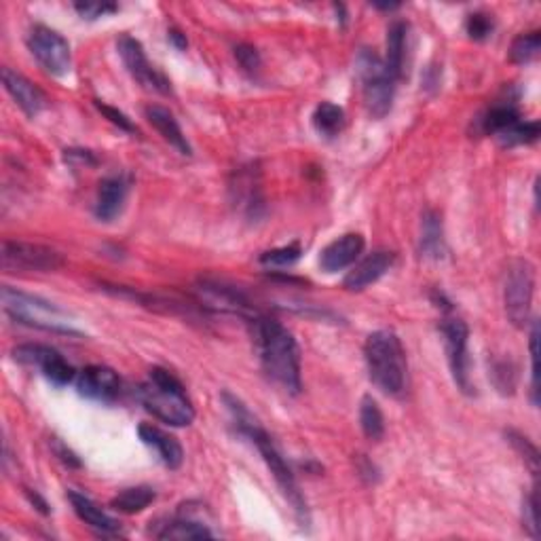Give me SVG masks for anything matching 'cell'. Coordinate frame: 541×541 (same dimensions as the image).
<instances>
[{"label":"cell","mask_w":541,"mask_h":541,"mask_svg":"<svg viewBox=\"0 0 541 541\" xmlns=\"http://www.w3.org/2000/svg\"><path fill=\"white\" fill-rule=\"evenodd\" d=\"M13 360L22 366L36 368L51 386L66 387L76 379V370L70 366L60 351L41 343H25L13 349Z\"/></svg>","instance_id":"cell-9"},{"label":"cell","mask_w":541,"mask_h":541,"mask_svg":"<svg viewBox=\"0 0 541 541\" xmlns=\"http://www.w3.org/2000/svg\"><path fill=\"white\" fill-rule=\"evenodd\" d=\"M169 41H172L178 49H186V45H188V43H186V36L182 35L180 30H175V28H174V30H169Z\"/></svg>","instance_id":"cell-44"},{"label":"cell","mask_w":541,"mask_h":541,"mask_svg":"<svg viewBox=\"0 0 541 541\" xmlns=\"http://www.w3.org/2000/svg\"><path fill=\"white\" fill-rule=\"evenodd\" d=\"M231 191L235 193V201H237V204L250 214H254V207L256 205H263L258 182L254 178V172H250V169L237 174V180H235Z\"/></svg>","instance_id":"cell-29"},{"label":"cell","mask_w":541,"mask_h":541,"mask_svg":"<svg viewBox=\"0 0 541 541\" xmlns=\"http://www.w3.org/2000/svg\"><path fill=\"white\" fill-rule=\"evenodd\" d=\"M536 295V271L529 260H514L507 266L506 286H504V303L506 316L516 328H525L529 322V313Z\"/></svg>","instance_id":"cell-7"},{"label":"cell","mask_w":541,"mask_h":541,"mask_svg":"<svg viewBox=\"0 0 541 541\" xmlns=\"http://www.w3.org/2000/svg\"><path fill=\"white\" fill-rule=\"evenodd\" d=\"M345 123V110L332 102H322L313 113V127L317 129L319 135L324 138H335L343 132Z\"/></svg>","instance_id":"cell-27"},{"label":"cell","mask_w":541,"mask_h":541,"mask_svg":"<svg viewBox=\"0 0 541 541\" xmlns=\"http://www.w3.org/2000/svg\"><path fill=\"white\" fill-rule=\"evenodd\" d=\"M68 501L70 506H73L76 516L81 518L89 529L100 533V536H116V533H119V520H115L110 514L104 512L94 499L87 497V495L78 491H68Z\"/></svg>","instance_id":"cell-20"},{"label":"cell","mask_w":541,"mask_h":541,"mask_svg":"<svg viewBox=\"0 0 541 541\" xmlns=\"http://www.w3.org/2000/svg\"><path fill=\"white\" fill-rule=\"evenodd\" d=\"M518 121H520V113L514 104H495L493 108H488L486 113L480 116L478 125L482 134L499 135L504 134L506 129L516 125Z\"/></svg>","instance_id":"cell-26"},{"label":"cell","mask_w":541,"mask_h":541,"mask_svg":"<svg viewBox=\"0 0 541 541\" xmlns=\"http://www.w3.org/2000/svg\"><path fill=\"white\" fill-rule=\"evenodd\" d=\"M25 495H28L30 504L35 506L38 512H41V514H49V512H51V510H49V504H47V501H45V499L41 497V495H38L36 491H30V488H25Z\"/></svg>","instance_id":"cell-43"},{"label":"cell","mask_w":541,"mask_h":541,"mask_svg":"<svg viewBox=\"0 0 541 541\" xmlns=\"http://www.w3.org/2000/svg\"><path fill=\"white\" fill-rule=\"evenodd\" d=\"M3 266L9 271H36L49 273L62 269L64 256L54 247L28 241H5L3 244Z\"/></svg>","instance_id":"cell-10"},{"label":"cell","mask_w":541,"mask_h":541,"mask_svg":"<svg viewBox=\"0 0 541 541\" xmlns=\"http://www.w3.org/2000/svg\"><path fill=\"white\" fill-rule=\"evenodd\" d=\"M138 436L146 446L153 448L163 466L169 469H178L182 466V461H185V448H182L180 442L172 434L163 432L161 427L151 426V423H142L138 427Z\"/></svg>","instance_id":"cell-19"},{"label":"cell","mask_w":541,"mask_h":541,"mask_svg":"<svg viewBox=\"0 0 541 541\" xmlns=\"http://www.w3.org/2000/svg\"><path fill=\"white\" fill-rule=\"evenodd\" d=\"M254 336H256V349L260 364L266 376L276 386L298 396L303 389L301 375V349L292 332L277 322V319L258 316L252 322Z\"/></svg>","instance_id":"cell-2"},{"label":"cell","mask_w":541,"mask_h":541,"mask_svg":"<svg viewBox=\"0 0 541 541\" xmlns=\"http://www.w3.org/2000/svg\"><path fill=\"white\" fill-rule=\"evenodd\" d=\"M214 533L205 523H201L197 518L186 516V514H178L174 520L161 525L159 531H155L156 539H204L214 537Z\"/></svg>","instance_id":"cell-23"},{"label":"cell","mask_w":541,"mask_h":541,"mask_svg":"<svg viewBox=\"0 0 541 541\" xmlns=\"http://www.w3.org/2000/svg\"><path fill=\"white\" fill-rule=\"evenodd\" d=\"M406 43H408V24L402 19H396L387 30V55L386 66L389 75L400 81L404 76V66H406Z\"/></svg>","instance_id":"cell-22"},{"label":"cell","mask_w":541,"mask_h":541,"mask_svg":"<svg viewBox=\"0 0 541 541\" xmlns=\"http://www.w3.org/2000/svg\"><path fill=\"white\" fill-rule=\"evenodd\" d=\"M375 9H379V11H397L400 9V5H396V3H375Z\"/></svg>","instance_id":"cell-45"},{"label":"cell","mask_w":541,"mask_h":541,"mask_svg":"<svg viewBox=\"0 0 541 541\" xmlns=\"http://www.w3.org/2000/svg\"><path fill=\"white\" fill-rule=\"evenodd\" d=\"M3 309L13 322L28 326V328L54 332L64 336H83L76 319L60 305L47 301V298L28 295V292L15 290L11 286L3 288Z\"/></svg>","instance_id":"cell-5"},{"label":"cell","mask_w":541,"mask_h":541,"mask_svg":"<svg viewBox=\"0 0 541 541\" xmlns=\"http://www.w3.org/2000/svg\"><path fill=\"white\" fill-rule=\"evenodd\" d=\"M537 338H539V328L537 324H533L531 328V341H529V351H531V400L537 406Z\"/></svg>","instance_id":"cell-40"},{"label":"cell","mask_w":541,"mask_h":541,"mask_svg":"<svg viewBox=\"0 0 541 541\" xmlns=\"http://www.w3.org/2000/svg\"><path fill=\"white\" fill-rule=\"evenodd\" d=\"M64 161H66L70 167H91L97 163L95 155L91 151H83V148H70V151H64Z\"/></svg>","instance_id":"cell-41"},{"label":"cell","mask_w":541,"mask_h":541,"mask_svg":"<svg viewBox=\"0 0 541 541\" xmlns=\"http://www.w3.org/2000/svg\"><path fill=\"white\" fill-rule=\"evenodd\" d=\"M539 45H541V35L537 30L516 36L510 47V62L523 66V64H529L531 60H536L539 54Z\"/></svg>","instance_id":"cell-30"},{"label":"cell","mask_w":541,"mask_h":541,"mask_svg":"<svg viewBox=\"0 0 541 541\" xmlns=\"http://www.w3.org/2000/svg\"><path fill=\"white\" fill-rule=\"evenodd\" d=\"M75 9L83 19H100L119 11V6L113 3H76Z\"/></svg>","instance_id":"cell-39"},{"label":"cell","mask_w":541,"mask_h":541,"mask_svg":"<svg viewBox=\"0 0 541 541\" xmlns=\"http://www.w3.org/2000/svg\"><path fill=\"white\" fill-rule=\"evenodd\" d=\"M129 195V178L123 174L106 175L97 186L95 195V218L102 223H113L125 207Z\"/></svg>","instance_id":"cell-16"},{"label":"cell","mask_w":541,"mask_h":541,"mask_svg":"<svg viewBox=\"0 0 541 541\" xmlns=\"http://www.w3.org/2000/svg\"><path fill=\"white\" fill-rule=\"evenodd\" d=\"M442 336H445V349L448 368H451L453 381L464 394H474L472 387V375H469V356H467V343H469V328L464 319L459 317H446L440 326Z\"/></svg>","instance_id":"cell-11"},{"label":"cell","mask_w":541,"mask_h":541,"mask_svg":"<svg viewBox=\"0 0 541 541\" xmlns=\"http://www.w3.org/2000/svg\"><path fill=\"white\" fill-rule=\"evenodd\" d=\"M223 400L226 404V408H229V413L233 416L235 426H237V429H239V434L245 436V438L258 448L260 457H263L266 467H269V472L273 474V478H276V482H277L279 491H282L284 497L288 499V504L292 506V510H295L298 520H301V523H305V525H309V507L301 493V486H298L296 476L290 469V466L286 464L284 455L279 453V448L276 446V442H273L269 432H266V429L258 423L256 416H254L250 410L245 408V404L237 400V397L229 394V391H225Z\"/></svg>","instance_id":"cell-1"},{"label":"cell","mask_w":541,"mask_h":541,"mask_svg":"<svg viewBox=\"0 0 541 541\" xmlns=\"http://www.w3.org/2000/svg\"><path fill=\"white\" fill-rule=\"evenodd\" d=\"M523 526L531 537H539V510H537V491H531L523 501Z\"/></svg>","instance_id":"cell-36"},{"label":"cell","mask_w":541,"mask_h":541,"mask_svg":"<svg viewBox=\"0 0 541 541\" xmlns=\"http://www.w3.org/2000/svg\"><path fill=\"white\" fill-rule=\"evenodd\" d=\"M493 30H495V22L488 13H482V11L472 13L466 22V32L469 35V38H474V41L478 43L486 41V38L493 35Z\"/></svg>","instance_id":"cell-34"},{"label":"cell","mask_w":541,"mask_h":541,"mask_svg":"<svg viewBox=\"0 0 541 541\" xmlns=\"http://www.w3.org/2000/svg\"><path fill=\"white\" fill-rule=\"evenodd\" d=\"M366 241L360 233H345L332 241L319 254V266L324 273H338L347 266H354L362 256Z\"/></svg>","instance_id":"cell-15"},{"label":"cell","mask_w":541,"mask_h":541,"mask_svg":"<svg viewBox=\"0 0 541 541\" xmlns=\"http://www.w3.org/2000/svg\"><path fill=\"white\" fill-rule=\"evenodd\" d=\"M28 49L35 55L45 73L51 76H66L73 68V51L70 43L60 32L47 28V25H35L28 35Z\"/></svg>","instance_id":"cell-8"},{"label":"cell","mask_w":541,"mask_h":541,"mask_svg":"<svg viewBox=\"0 0 541 541\" xmlns=\"http://www.w3.org/2000/svg\"><path fill=\"white\" fill-rule=\"evenodd\" d=\"M491 379L501 394H512L516 387V366L507 360H495L491 366Z\"/></svg>","instance_id":"cell-33"},{"label":"cell","mask_w":541,"mask_h":541,"mask_svg":"<svg viewBox=\"0 0 541 541\" xmlns=\"http://www.w3.org/2000/svg\"><path fill=\"white\" fill-rule=\"evenodd\" d=\"M356 73L360 78L364 106L375 119H383L394 104L396 78L389 75L386 62L375 51L362 49L356 57Z\"/></svg>","instance_id":"cell-6"},{"label":"cell","mask_w":541,"mask_h":541,"mask_svg":"<svg viewBox=\"0 0 541 541\" xmlns=\"http://www.w3.org/2000/svg\"><path fill=\"white\" fill-rule=\"evenodd\" d=\"M75 386L78 396L102 404L115 402L121 396L119 375L113 368L100 366V364H94V366H87L81 373H76Z\"/></svg>","instance_id":"cell-14"},{"label":"cell","mask_w":541,"mask_h":541,"mask_svg":"<svg viewBox=\"0 0 541 541\" xmlns=\"http://www.w3.org/2000/svg\"><path fill=\"white\" fill-rule=\"evenodd\" d=\"M235 57H237L239 66L245 70L247 75H254L260 70V54L256 51V47H252V45H245L241 43L235 47Z\"/></svg>","instance_id":"cell-38"},{"label":"cell","mask_w":541,"mask_h":541,"mask_svg":"<svg viewBox=\"0 0 541 541\" xmlns=\"http://www.w3.org/2000/svg\"><path fill=\"white\" fill-rule=\"evenodd\" d=\"M138 400L155 419L172 427H186L195 421V406L175 375L155 366L138 387Z\"/></svg>","instance_id":"cell-4"},{"label":"cell","mask_w":541,"mask_h":541,"mask_svg":"<svg viewBox=\"0 0 541 541\" xmlns=\"http://www.w3.org/2000/svg\"><path fill=\"white\" fill-rule=\"evenodd\" d=\"M145 113L148 123H151L156 132L163 135V140L169 142V145H172L180 155H186V156L193 155V148L188 145L185 132H182L178 121L174 119V115L169 113L167 108L153 104V106H148Z\"/></svg>","instance_id":"cell-21"},{"label":"cell","mask_w":541,"mask_h":541,"mask_svg":"<svg viewBox=\"0 0 541 541\" xmlns=\"http://www.w3.org/2000/svg\"><path fill=\"white\" fill-rule=\"evenodd\" d=\"M116 49H119V55L123 64H125L127 73L132 75L134 81H138L142 87L148 91H155V94L169 95L172 94V83L167 81V76L159 73L145 54V47L138 38L123 35L116 43Z\"/></svg>","instance_id":"cell-12"},{"label":"cell","mask_w":541,"mask_h":541,"mask_svg":"<svg viewBox=\"0 0 541 541\" xmlns=\"http://www.w3.org/2000/svg\"><path fill=\"white\" fill-rule=\"evenodd\" d=\"M51 446H54V453L57 455V459H60L64 466H68V467H81L83 466L81 459L76 457V453L70 451V448L64 445V442L54 438V440H51Z\"/></svg>","instance_id":"cell-42"},{"label":"cell","mask_w":541,"mask_h":541,"mask_svg":"<svg viewBox=\"0 0 541 541\" xmlns=\"http://www.w3.org/2000/svg\"><path fill=\"white\" fill-rule=\"evenodd\" d=\"M396 256L391 252H373L368 254L366 258H362L360 263L354 265L347 276L343 279L345 290L349 292H362L366 290L368 286H373L379 282V279L386 276V273L394 266Z\"/></svg>","instance_id":"cell-17"},{"label":"cell","mask_w":541,"mask_h":541,"mask_svg":"<svg viewBox=\"0 0 541 541\" xmlns=\"http://www.w3.org/2000/svg\"><path fill=\"white\" fill-rule=\"evenodd\" d=\"M360 426L368 440H381L386 434V416L373 396H364L360 404Z\"/></svg>","instance_id":"cell-28"},{"label":"cell","mask_w":541,"mask_h":541,"mask_svg":"<svg viewBox=\"0 0 541 541\" xmlns=\"http://www.w3.org/2000/svg\"><path fill=\"white\" fill-rule=\"evenodd\" d=\"M506 436H507V440L512 442V446L516 448V451H518L520 455H523V459H525L526 464H529V467H531V472H533V474H537V469H539V453H537L536 445H531V440H529V438H525L523 434L514 432V429H510V432H507Z\"/></svg>","instance_id":"cell-35"},{"label":"cell","mask_w":541,"mask_h":541,"mask_svg":"<svg viewBox=\"0 0 541 541\" xmlns=\"http://www.w3.org/2000/svg\"><path fill=\"white\" fill-rule=\"evenodd\" d=\"M301 254H303L301 244H296L295 241V244L273 247V250L265 252L263 256H260V263L266 266H292L301 260Z\"/></svg>","instance_id":"cell-32"},{"label":"cell","mask_w":541,"mask_h":541,"mask_svg":"<svg viewBox=\"0 0 541 541\" xmlns=\"http://www.w3.org/2000/svg\"><path fill=\"white\" fill-rule=\"evenodd\" d=\"M368 376L386 396L400 397L406 391L408 362L400 336L394 330H376L364 343Z\"/></svg>","instance_id":"cell-3"},{"label":"cell","mask_w":541,"mask_h":541,"mask_svg":"<svg viewBox=\"0 0 541 541\" xmlns=\"http://www.w3.org/2000/svg\"><path fill=\"white\" fill-rule=\"evenodd\" d=\"M421 252L429 258H442L446 252L445 229H442V218L438 212L423 214L421 225Z\"/></svg>","instance_id":"cell-24"},{"label":"cell","mask_w":541,"mask_h":541,"mask_svg":"<svg viewBox=\"0 0 541 541\" xmlns=\"http://www.w3.org/2000/svg\"><path fill=\"white\" fill-rule=\"evenodd\" d=\"M197 292L205 307H210L214 311L245 317L250 319V324L258 317V313L254 311L252 303L247 301V296L237 288H233V286H226L223 282H212V279H201L197 286Z\"/></svg>","instance_id":"cell-13"},{"label":"cell","mask_w":541,"mask_h":541,"mask_svg":"<svg viewBox=\"0 0 541 541\" xmlns=\"http://www.w3.org/2000/svg\"><path fill=\"white\" fill-rule=\"evenodd\" d=\"M156 499L155 488L151 486H132L123 488L110 499V507L121 514H140Z\"/></svg>","instance_id":"cell-25"},{"label":"cell","mask_w":541,"mask_h":541,"mask_svg":"<svg viewBox=\"0 0 541 541\" xmlns=\"http://www.w3.org/2000/svg\"><path fill=\"white\" fill-rule=\"evenodd\" d=\"M3 85L19 108L28 116H36L47 106V95L36 87L30 78L15 73L11 68H3Z\"/></svg>","instance_id":"cell-18"},{"label":"cell","mask_w":541,"mask_h":541,"mask_svg":"<svg viewBox=\"0 0 541 541\" xmlns=\"http://www.w3.org/2000/svg\"><path fill=\"white\" fill-rule=\"evenodd\" d=\"M499 142L507 148L512 146H523V145H533L539 138V123L531 121V123H523L518 121L516 125H512L510 129H506L504 134L497 135Z\"/></svg>","instance_id":"cell-31"},{"label":"cell","mask_w":541,"mask_h":541,"mask_svg":"<svg viewBox=\"0 0 541 541\" xmlns=\"http://www.w3.org/2000/svg\"><path fill=\"white\" fill-rule=\"evenodd\" d=\"M95 108L100 110V113L106 116V119L121 129V132L125 134H138V127L134 125V121L129 119L125 113H121V110H116L115 106H108V104H104L100 100H95Z\"/></svg>","instance_id":"cell-37"}]
</instances>
